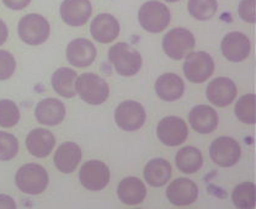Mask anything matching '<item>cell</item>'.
<instances>
[{"label":"cell","instance_id":"cell-1","mask_svg":"<svg viewBox=\"0 0 256 209\" xmlns=\"http://www.w3.org/2000/svg\"><path fill=\"white\" fill-rule=\"evenodd\" d=\"M108 60L122 76H133L142 68L140 52L124 42L112 46L108 50Z\"/></svg>","mask_w":256,"mask_h":209},{"label":"cell","instance_id":"cell-2","mask_svg":"<svg viewBox=\"0 0 256 209\" xmlns=\"http://www.w3.org/2000/svg\"><path fill=\"white\" fill-rule=\"evenodd\" d=\"M48 174L46 168L38 164H26L21 166L15 176L18 188L26 194H41L48 186Z\"/></svg>","mask_w":256,"mask_h":209},{"label":"cell","instance_id":"cell-3","mask_svg":"<svg viewBox=\"0 0 256 209\" xmlns=\"http://www.w3.org/2000/svg\"><path fill=\"white\" fill-rule=\"evenodd\" d=\"M170 12L168 6L156 0L146 2L140 6L138 21L140 26L149 34H159L169 26Z\"/></svg>","mask_w":256,"mask_h":209},{"label":"cell","instance_id":"cell-4","mask_svg":"<svg viewBox=\"0 0 256 209\" xmlns=\"http://www.w3.org/2000/svg\"><path fill=\"white\" fill-rule=\"evenodd\" d=\"M76 90L80 98L89 104H104L110 95L108 82L92 73H85L76 78Z\"/></svg>","mask_w":256,"mask_h":209},{"label":"cell","instance_id":"cell-5","mask_svg":"<svg viewBox=\"0 0 256 209\" xmlns=\"http://www.w3.org/2000/svg\"><path fill=\"white\" fill-rule=\"evenodd\" d=\"M18 36L21 41L30 46H40L47 41L50 34V22L38 14L24 16L18 22Z\"/></svg>","mask_w":256,"mask_h":209},{"label":"cell","instance_id":"cell-6","mask_svg":"<svg viewBox=\"0 0 256 209\" xmlns=\"http://www.w3.org/2000/svg\"><path fill=\"white\" fill-rule=\"evenodd\" d=\"M194 37L190 31L182 28H172L162 38V50L168 57L180 60L194 48Z\"/></svg>","mask_w":256,"mask_h":209},{"label":"cell","instance_id":"cell-7","mask_svg":"<svg viewBox=\"0 0 256 209\" xmlns=\"http://www.w3.org/2000/svg\"><path fill=\"white\" fill-rule=\"evenodd\" d=\"M184 64V73L188 82L201 84L204 82L214 70V62L206 52L188 53Z\"/></svg>","mask_w":256,"mask_h":209},{"label":"cell","instance_id":"cell-8","mask_svg":"<svg viewBox=\"0 0 256 209\" xmlns=\"http://www.w3.org/2000/svg\"><path fill=\"white\" fill-rule=\"evenodd\" d=\"M110 168L98 160H90L79 171L80 184L89 191H101L110 181Z\"/></svg>","mask_w":256,"mask_h":209},{"label":"cell","instance_id":"cell-9","mask_svg":"<svg viewBox=\"0 0 256 209\" xmlns=\"http://www.w3.org/2000/svg\"><path fill=\"white\" fill-rule=\"evenodd\" d=\"M242 149L236 139L230 136H220L210 148V156L220 168H230L239 162Z\"/></svg>","mask_w":256,"mask_h":209},{"label":"cell","instance_id":"cell-10","mask_svg":"<svg viewBox=\"0 0 256 209\" xmlns=\"http://www.w3.org/2000/svg\"><path fill=\"white\" fill-rule=\"evenodd\" d=\"M156 136L164 146H178L188 138V124L182 118L176 116L165 117L156 127Z\"/></svg>","mask_w":256,"mask_h":209},{"label":"cell","instance_id":"cell-11","mask_svg":"<svg viewBox=\"0 0 256 209\" xmlns=\"http://www.w3.org/2000/svg\"><path fill=\"white\" fill-rule=\"evenodd\" d=\"M146 111L140 102L124 101L114 111V120L121 130L127 132L140 130L146 122Z\"/></svg>","mask_w":256,"mask_h":209},{"label":"cell","instance_id":"cell-12","mask_svg":"<svg viewBox=\"0 0 256 209\" xmlns=\"http://www.w3.org/2000/svg\"><path fill=\"white\" fill-rule=\"evenodd\" d=\"M60 12L66 25L78 28L89 21L92 6L89 0H64L60 4Z\"/></svg>","mask_w":256,"mask_h":209},{"label":"cell","instance_id":"cell-13","mask_svg":"<svg viewBox=\"0 0 256 209\" xmlns=\"http://www.w3.org/2000/svg\"><path fill=\"white\" fill-rule=\"evenodd\" d=\"M166 197L172 204L178 207L192 204L198 197V187L188 178H176L168 187Z\"/></svg>","mask_w":256,"mask_h":209},{"label":"cell","instance_id":"cell-14","mask_svg":"<svg viewBox=\"0 0 256 209\" xmlns=\"http://www.w3.org/2000/svg\"><path fill=\"white\" fill-rule=\"evenodd\" d=\"M206 95L208 101L214 106H229L236 96V85L228 78H216L208 84Z\"/></svg>","mask_w":256,"mask_h":209},{"label":"cell","instance_id":"cell-15","mask_svg":"<svg viewBox=\"0 0 256 209\" xmlns=\"http://www.w3.org/2000/svg\"><path fill=\"white\" fill-rule=\"evenodd\" d=\"M220 50L226 60L238 63L249 57L250 41L242 32H230L224 36Z\"/></svg>","mask_w":256,"mask_h":209},{"label":"cell","instance_id":"cell-16","mask_svg":"<svg viewBox=\"0 0 256 209\" xmlns=\"http://www.w3.org/2000/svg\"><path fill=\"white\" fill-rule=\"evenodd\" d=\"M66 58L72 66L85 68L92 66L96 58L95 46L86 38L73 40L66 47Z\"/></svg>","mask_w":256,"mask_h":209},{"label":"cell","instance_id":"cell-17","mask_svg":"<svg viewBox=\"0 0 256 209\" xmlns=\"http://www.w3.org/2000/svg\"><path fill=\"white\" fill-rule=\"evenodd\" d=\"M90 32L95 41L100 44H110L118 36L120 24L114 16L104 12V14H98L92 20Z\"/></svg>","mask_w":256,"mask_h":209},{"label":"cell","instance_id":"cell-18","mask_svg":"<svg viewBox=\"0 0 256 209\" xmlns=\"http://www.w3.org/2000/svg\"><path fill=\"white\" fill-rule=\"evenodd\" d=\"M191 127L201 134H210L218 127V114L212 107L198 104L191 110L188 114Z\"/></svg>","mask_w":256,"mask_h":209},{"label":"cell","instance_id":"cell-19","mask_svg":"<svg viewBox=\"0 0 256 209\" xmlns=\"http://www.w3.org/2000/svg\"><path fill=\"white\" fill-rule=\"evenodd\" d=\"M56 146V138L44 128H36L28 133L26 138V146L31 155L36 158H46Z\"/></svg>","mask_w":256,"mask_h":209},{"label":"cell","instance_id":"cell-20","mask_svg":"<svg viewBox=\"0 0 256 209\" xmlns=\"http://www.w3.org/2000/svg\"><path fill=\"white\" fill-rule=\"evenodd\" d=\"M156 95L162 101L172 102L178 100L185 91V84L178 74L165 73L160 75L156 82Z\"/></svg>","mask_w":256,"mask_h":209},{"label":"cell","instance_id":"cell-21","mask_svg":"<svg viewBox=\"0 0 256 209\" xmlns=\"http://www.w3.org/2000/svg\"><path fill=\"white\" fill-rule=\"evenodd\" d=\"M34 114L42 124L57 126L66 117V107L58 98H44L37 104Z\"/></svg>","mask_w":256,"mask_h":209},{"label":"cell","instance_id":"cell-22","mask_svg":"<svg viewBox=\"0 0 256 209\" xmlns=\"http://www.w3.org/2000/svg\"><path fill=\"white\" fill-rule=\"evenodd\" d=\"M82 159V150L78 144L73 142H66L54 154V165L60 172L72 174L78 168Z\"/></svg>","mask_w":256,"mask_h":209},{"label":"cell","instance_id":"cell-23","mask_svg":"<svg viewBox=\"0 0 256 209\" xmlns=\"http://www.w3.org/2000/svg\"><path fill=\"white\" fill-rule=\"evenodd\" d=\"M117 196L124 204L136 206L144 200L146 196V188L140 178H126L120 182L117 187Z\"/></svg>","mask_w":256,"mask_h":209},{"label":"cell","instance_id":"cell-24","mask_svg":"<svg viewBox=\"0 0 256 209\" xmlns=\"http://www.w3.org/2000/svg\"><path fill=\"white\" fill-rule=\"evenodd\" d=\"M172 178V165L165 159H153L146 165L144 178L152 187H162Z\"/></svg>","mask_w":256,"mask_h":209},{"label":"cell","instance_id":"cell-25","mask_svg":"<svg viewBox=\"0 0 256 209\" xmlns=\"http://www.w3.org/2000/svg\"><path fill=\"white\" fill-rule=\"evenodd\" d=\"M76 73L69 68H60L52 75V88L58 95L72 98L76 95Z\"/></svg>","mask_w":256,"mask_h":209},{"label":"cell","instance_id":"cell-26","mask_svg":"<svg viewBox=\"0 0 256 209\" xmlns=\"http://www.w3.org/2000/svg\"><path fill=\"white\" fill-rule=\"evenodd\" d=\"M176 166L184 174H194L204 165L201 152L194 146H185L180 149L175 156Z\"/></svg>","mask_w":256,"mask_h":209},{"label":"cell","instance_id":"cell-27","mask_svg":"<svg viewBox=\"0 0 256 209\" xmlns=\"http://www.w3.org/2000/svg\"><path fill=\"white\" fill-rule=\"evenodd\" d=\"M234 206L240 209H252L256 204V188L252 182H242L232 194Z\"/></svg>","mask_w":256,"mask_h":209},{"label":"cell","instance_id":"cell-28","mask_svg":"<svg viewBox=\"0 0 256 209\" xmlns=\"http://www.w3.org/2000/svg\"><path fill=\"white\" fill-rule=\"evenodd\" d=\"M217 0H188V10L192 18L206 21L217 12Z\"/></svg>","mask_w":256,"mask_h":209},{"label":"cell","instance_id":"cell-29","mask_svg":"<svg viewBox=\"0 0 256 209\" xmlns=\"http://www.w3.org/2000/svg\"><path fill=\"white\" fill-rule=\"evenodd\" d=\"M256 96L254 94H248L242 96L236 104V114L239 120L246 124H254L256 122L255 116Z\"/></svg>","mask_w":256,"mask_h":209},{"label":"cell","instance_id":"cell-30","mask_svg":"<svg viewBox=\"0 0 256 209\" xmlns=\"http://www.w3.org/2000/svg\"><path fill=\"white\" fill-rule=\"evenodd\" d=\"M20 120L18 107L12 100H0V127L12 128Z\"/></svg>","mask_w":256,"mask_h":209},{"label":"cell","instance_id":"cell-31","mask_svg":"<svg viewBox=\"0 0 256 209\" xmlns=\"http://www.w3.org/2000/svg\"><path fill=\"white\" fill-rule=\"evenodd\" d=\"M18 152V142L15 136L0 132V160L8 162L16 156Z\"/></svg>","mask_w":256,"mask_h":209},{"label":"cell","instance_id":"cell-32","mask_svg":"<svg viewBox=\"0 0 256 209\" xmlns=\"http://www.w3.org/2000/svg\"><path fill=\"white\" fill-rule=\"evenodd\" d=\"M16 68L14 56L8 50H0V80H6L12 78Z\"/></svg>","mask_w":256,"mask_h":209},{"label":"cell","instance_id":"cell-33","mask_svg":"<svg viewBox=\"0 0 256 209\" xmlns=\"http://www.w3.org/2000/svg\"><path fill=\"white\" fill-rule=\"evenodd\" d=\"M256 0H242L238 6L239 16L248 24H255L256 21Z\"/></svg>","mask_w":256,"mask_h":209},{"label":"cell","instance_id":"cell-34","mask_svg":"<svg viewBox=\"0 0 256 209\" xmlns=\"http://www.w3.org/2000/svg\"><path fill=\"white\" fill-rule=\"evenodd\" d=\"M4 5L12 10H22L31 2V0H2Z\"/></svg>","mask_w":256,"mask_h":209},{"label":"cell","instance_id":"cell-35","mask_svg":"<svg viewBox=\"0 0 256 209\" xmlns=\"http://www.w3.org/2000/svg\"><path fill=\"white\" fill-rule=\"evenodd\" d=\"M16 203L12 197L6 194H0V209H15Z\"/></svg>","mask_w":256,"mask_h":209},{"label":"cell","instance_id":"cell-36","mask_svg":"<svg viewBox=\"0 0 256 209\" xmlns=\"http://www.w3.org/2000/svg\"><path fill=\"white\" fill-rule=\"evenodd\" d=\"M8 28L6 25H5L4 21L0 20V46H2V44H5V41H6L8 38Z\"/></svg>","mask_w":256,"mask_h":209},{"label":"cell","instance_id":"cell-37","mask_svg":"<svg viewBox=\"0 0 256 209\" xmlns=\"http://www.w3.org/2000/svg\"><path fill=\"white\" fill-rule=\"evenodd\" d=\"M165 2H178V0H165Z\"/></svg>","mask_w":256,"mask_h":209}]
</instances>
